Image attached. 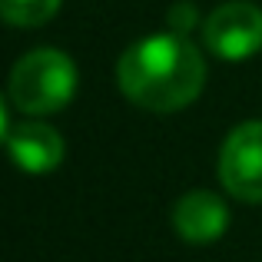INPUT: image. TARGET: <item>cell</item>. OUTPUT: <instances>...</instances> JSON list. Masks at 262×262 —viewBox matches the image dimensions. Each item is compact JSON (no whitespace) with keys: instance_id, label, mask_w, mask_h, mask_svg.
Listing matches in <instances>:
<instances>
[{"instance_id":"6da1fadb","label":"cell","mask_w":262,"mask_h":262,"mask_svg":"<svg viewBox=\"0 0 262 262\" xmlns=\"http://www.w3.org/2000/svg\"><path fill=\"white\" fill-rule=\"evenodd\" d=\"M206 80V63L183 33H156L120 60V90L143 110L173 113L189 106Z\"/></svg>"},{"instance_id":"7a4b0ae2","label":"cell","mask_w":262,"mask_h":262,"mask_svg":"<svg viewBox=\"0 0 262 262\" xmlns=\"http://www.w3.org/2000/svg\"><path fill=\"white\" fill-rule=\"evenodd\" d=\"M77 93V67L60 50H33L13 67L10 96L24 113H57Z\"/></svg>"},{"instance_id":"3957f363","label":"cell","mask_w":262,"mask_h":262,"mask_svg":"<svg viewBox=\"0 0 262 262\" xmlns=\"http://www.w3.org/2000/svg\"><path fill=\"white\" fill-rule=\"evenodd\" d=\"M219 176L236 199L262 203V120L236 126L219 153Z\"/></svg>"},{"instance_id":"277c9868","label":"cell","mask_w":262,"mask_h":262,"mask_svg":"<svg viewBox=\"0 0 262 262\" xmlns=\"http://www.w3.org/2000/svg\"><path fill=\"white\" fill-rule=\"evenodd\" d=\"M206 47L223 60H246L262 50V10L246 0H229L209 13L203 27Z\"/></svg>"},{"instance_id":"5b68a950","label":"cell","mask_w":262,"mask_h":262,"mask_svg":"<svg viewBox=\"0 0 262 262\" xmlns=\"http://www.w3.org/2000/svg\"><path fill=\"white\" fill-rule=\"evenodd\" d=\"M173 226L179 232V239L192 246H206L223 239V232L229 229V209L216 192H189L173 206Z\"/></svg>"},{"instance_id":"8992f818","label":"cell","mask_w":262,"mask_h":262,"mask_svg":"<svg viewBox=\"0 0 262 262\" xmlns=\"http://www.w3.org/2000/svg\"><path fill=\"white\" fill-rule=\"evenodd\" d=\"M10 160L24 173H50L63 160V140L43 123H24L7 136Z\"/></svg>"},{"instance_id":"52a82bcc","label":"cell","mask_w":262,"mask_h":262,"mask_svg":"<svg viewBox=\"0 0 262 262\" xmlns=\"http://www.w3.org/2000/svg\"><path fill=\"white\" fill-rule=\"evenodd\" d=\"M60 10V0H0V20L13 27H40Z\"/></svg>"},{"instance_id":"ba28073f","label":"cell","mask_w":262,"mask_h":262,"mask_svg":"<svg viewBox=\"0 0 262 262\" xmlns=\"http://www.w3.org/2000/svg\"><path fill=\"white\" fill-rule=\"evenodd\" d=\"M169 24H173L176 33H186L192 24H196V7L192 4H176L173 10H169Z\"/></svg>"},{"instance_id":"9c48e42d","label":"cell","mask_w":262,"mask_h":262,"mask_svg":"<svg viewBox=\"0 0 262 262\" xmlns=\"http://www.w3.org/2000/svg\"><path fill=\"white\" fill-rule=\"evenodd\" d=\"M4 136H10V133H7V106L0 100V143H4Z\"/></svg>"}]
</instances>
